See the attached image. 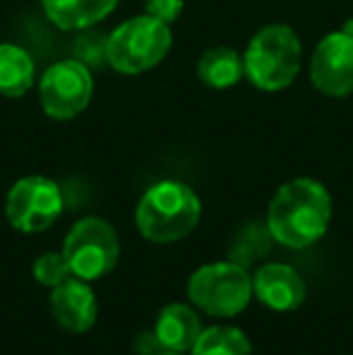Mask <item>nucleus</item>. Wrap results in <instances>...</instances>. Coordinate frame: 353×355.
<instances>
[{
	"label": "nucleus",
	"instance_id": "4",
	"mask_svg": "<svg viewBox=\"0 0 353 355\" xmlns=\"http://www.w3.org/2000/svg\"><path fill=\"white\" fill-rule=\"evenodd\" d=\"M172 49L170 24L138 15L121 22L104 42V61L121 75H141L153 71L167 58Z\"/></svg>",
	"mask_w": 353,
	"mask_h": 355
},
{
	"label": "nucleus",
	"instance_id": "7",
	"mask_svg": "<svg viewBox=\"0 0 353 355\" xmlns=\"http://www.w3.org/2000/svg\"><path fill=\"white\" fill-rule=\"evenodd\" d=\"M63 213V193L53 179L32 174L12 184L5 196V218L19 232H44Z\"/></svg>",
	"mask_w": 353,
	"mask_h": 355
},
{
	"label": "nucleus",
	"instance_id": "19",
	"mask_svg": "<svg viewBox=\"0 0 353 355\" xmlns=\"http://www.w3.org/2000/svg\"><path fill=\"white\" fill-rule=\"evenodd\" d=\"M165 348L160 346L157 336L153 331H146L141 336H136V353L138 355H160Z\"/></svg>",
	"mask_w": 353,
	"mask_h": 355
},
{
	"label": "nucleus",
	"instance_id": "8",
	"mask_svg": "<svg viewBox=\"0 0 353 355\" xmlns=\"http://www.w3.org/2000/svg\"><path fill=\"white\" fill-rule=\"evenodd\" d=\"M94 92V80L83 61H58L39 80V104L53 121H71L87 109Z\"/></svg>",
	"mask_w": 353,
	"mask_h": 355
},
{
	"label": "nucleus",
	"instance_id": "12",
	"mask_svg": "<svg viewBox=\"0 0 353 355\" xmlns=\"http://www.w3.org/2000/svg\"><path fill=\"white\" fill-rule=\"evenodd\" d=\"M201 331V319H198L196 309L184 302L165 304L157 314L155 327H153V334L157 336L160 346L165 351L177 353H191Z\"/></svg>",
	"mask_w": 353,
	"mask_h": 355
},
{
	"label": "nucleus",
	"instance_id": "15",
	"mask_svg": "<svg viewBox=\"0 0 353 355\" xmlns=\"http://www.w3.org/2000/svg\"><path fill=\"white\" fill-rule=\"evenodd\" d=\"M37 80L34 61L17 44H0V97L19 99Z\"/></svg>",
	"mask_w": 353,
	"mask_h": 355
},
{
	"label": "nucleus",
	"instance_id": "14",
	"mask_svg": "<svg viewBox=\"0 0 353 355\" xmlns=\"http://www.w3.org/2000/svg\"><path fill=\"white\" fill-rule=\"evenodd\" d=\"M196 75L211 89H230L245 78L242 53L230 46H213L201 53L196 63Z\"/></svg>",
	"mask_w": 353,
	"mask_h": 355
},
{
	"label": "nucleus",
	"instance_id": "1",
	"mask_svg": "<svg viewBox=\"0 0 353 355\" xmlns=\"http://www.w3.org/2000/svg\"><path fill=\"white\" fill-rule=\"evenodd\" d=\"M332 223V196L317 179L298 177L286 182L271 198L266 230L273 242L288 249H307L325 237Z\"/></svg>",
	"mask_w": 353,
	"mask_h": 355
},
{
	"label": "nucleus",
	"instance_id": "9",
	"mask_svg": "<svg viewBox=\"0 0 353 355\" xmlns=\"http://www.w3.org/2000/svg\"><path fill=\"white\" fill-rule=\"evenodd\" d=\"M310 83L327 97L353 94V19L344 29L320 39L310 58Z\"/></svg>",
	"mask_w": 353,
	"mask_h": 355
},
{
	"label": "nucleus",
	"instance_id": "18",
	"mask_svg": "<svg viewBox=\"0 0 353 355\" xmlns=\"http://www.w3.org/2000/svg\"><path fill=\"white\" fill-rule=\"evenodd\" d=\"M182 10L184 0H146V15L170 24V27L182 17Z\"/></svg>",
	"mask_w": 353,
	"mask_h": 355
},
{
	"label": "nucleus",
	"instance_id": "20",
	"mask_svg": "<svg viewBox=\"0 0 353 355\" xmlns=\"http://www.w3.org/2000/svg\"><path fill=\"white\" fill-rule=\"evenodd\" d=\"M160 355H187V353H177V351H162Z\"/></svg>",
	"mask_w": 353,
	"mask_h": 355
},
{
	"label": "nucleus",
	"instance_id": "10",
	"mask_svg": "<svg viewBox=\"0 0 353 355\" xmlns=\"http://www.w3.org/2000/svg\"><path fill=\"white\" fill-rule=\"evenodd\" d=\"M51 314L58 327L71 334H85L97 322V295L87 281L71 276L68 281L51 288Z\"/></svg>",
	"mask_w": 353,
	"mask_h": 355
},
{
	"label": "nucleus",
	"instance_id": "3",
	"mask_svg": "<svg viewBox=\"0 0 353 355\" xmlns=\"http://www.w3.org/2000/svg\"><path fill=\"white\" fill-rule=\"evenodd\" d=\"M245 78L261 92H281L295 83L302 66V44L295 29L273 22L250 39L245 53Z\"/></svg>",
	"mask_w": 353,
	"mask_h": 355
},
{
	"label": "nucleus",
	"instance_id": "11",
	"mask_svg": "<svg viewBox=\"0 0 353 355\" xmlns=\"http://www.w3.org/2000/svg\"><path fill=\"white\" fill-rule=\"evenodd\" d=\"M255 295L264 307L273 312H293L305 302V281L293 266L264 263L252 276Z\"/></svg>",
	"mask_w": 353,
	"mask_h": 355
},
{
	"label": "nucleus",
	"instance_id": "13",
	"mask_svg": "<svg viewBox=\"0 0 353 355\" xmlns=\"http://www.w3.org/2000/svg\"><path fill=\"white\" fill-rule=\"evenodd\" d=\"M119 0H42L44 15L63 32L94 27L117 10Z\"/></svg>",
	"mask_w": 353,
	"mask_h": 355
},
{
	"label": "nucleus",
	"instance_id": "5",
	"mask_svg": "<svg viewBox=\"0 0 353 355\" xmlns=\"http://www.w3.org/2000/svg\"><path fill=\"white\" fill-rule=\"evenodd\" d=\"M189 302L211 317H235L245 312L255 288L245 266L230 261H216L196 268L187 285Z\"/></svg>",
	"mask_w": 353,
	"mask_h": 355
},
{
	"label": "nucleus",
	"instance_id": "16",
	"mask_svg": "<svg viewBox=\"0 0 353 355\" xmlns=\"http://www.w3.org/2000/svg\"><path fill=\"white\" fill-rule=\"evenodd\" d=\"M191 355H252V343L235 327H208L193 343Z\"/></svg>",
	"mask_w": 353,
	"mask_h": 355
},
{
	"label": "nucleus",
	"instance_id": "2",
	"mask_svg": "<svg viewBox=\"0 0 353 355\" xmlns=\"http://www.w3.org/2000/svg\"><path fill=\"white\" fill-rule=\"evenodd\" d=\"M201 198L189 184L165 179L143 193L136 206V227L148 242L172 244L196 230Z\"/></svg>",
	"mask_w": 353,
	"mask_h": 355
},
{
	"label": "nucleus",
	"instance_id": "6",
	"mask_svg": "<svg viewBox=\"0 0 353 355\" xmlns=\"http://www.w3.org/2000/svg\"><path fill=\"white\" fill-rule=\"evenodd\" d=\"M119 252L121 247L117 230L104 218L78 220L63 242V257L71 266V273L87 283L107 276L117 266Z\"/></svg>",
	"mask_w": 353,
	"mask_h": 355
},
{
	"label": "nucleus",
	"instance_id": "17",
	"mask_svg": "<svg viewBox=\"0 0 353 355\" xmlns=\"http://www.w3.org/2000/svg\"><path fill=\"white\" fill-rule=\"evenodd\" d=\"M32 273H34V281L39 285H44V288H56V285H61L63 281H68V278L73 276L63 252L42 254V257L34 261Z\"/></svg>",
	"mask_w": 353,
	"mask_h": 355
}]
</instances>
